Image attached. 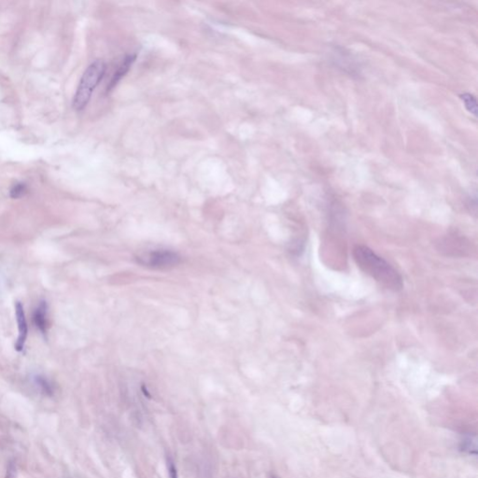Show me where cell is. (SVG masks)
I'll return each mask as SVG.
<instances>
[{
  "instance_id": "obj_13",
  "label": "cell",
  "mask_w": 478,
  "mask_h": 478,
  "mask_svg": "<svg viewBox=\"0 0 478 478\" xmlns=\"http://www.w3.org/2000/svg\"><path fill=\"white\" fill-rule=\"evenodd\" d=\"M271 478H276V477H275V476H272V477H271Z\"/></svg>"
},
{
  "instance_id": "obj_11",
  "label": "cell",
  "mask_w": 478,
  "mask_h": 478,
  "mask_svg": "<svg viewBox=\"0 0 478 478\" xmlns=\"http://www.w3.org/2000/svg\"><path fill=\"white\" fill-rule=\"evenodd\" d=\"M167 467H168V477H169V478H179V476H178V470H177V467H176V464H175V461H174V460L170 456L167 457Z\"/></svg>"
},
{
  "instance_id": "obj_7",
  "label": "cell",
  "mask_w": 478,
  "mask_h": 478,
  "mask_svg": "<svg viewBox=\"0 0 478 478\" xmlns=\"http://www.w3.org/2000/svg\"><path fill=\"white\" fill-rule=\"evenodd\" d=\"M460 449L467 454L478 455V440L476 436L467 435L460 444Z\"/></svg>"
},
{
  "instance_id": "obj_1",
  "label": "cell",
  "mask_w": 478,
  "mask_h": 478,
  "mask_svg": "<svg viewBox=\"0 0 478 478\" xmlns=\"http://www.w3.org/2000/svg\"><path fill=\"white\" fill-rule=\"evenodd\" d=\"M353 257L358 267L376 282L389 290L398 291L404 281L398 271L382 257L366 246L358 245L353 249Z\"/></svg>"
},
{
  "instance_id": "obj_4",
  "label": "cell",
  "mask_w": 478,
  "mask_h": 478,
  "mask_svg": "<svg viewBox=\"0 0 478 478\" xmlns=\"http://www.w3.org/2000/svg\"><path fill=\"white\" fill-rule=\"evenodd\" d=\"M15 314H16V320H17L18 330H19V336H18L17 342L15 344V349L20 352L24 349V344H25V341L27 338V334H28L24 307L20 302H17L15 304Z\"/></svg>"
},
{
  "instance_id": "obj_6",
  "label": "cell",
  "mask_w": 478,
  "mask_h": 478,
  "mask_svg": "<svg viewBox=\"0 0 478 478\" xmlns=\"http://www.w3.org/2000/svg\"><path fill=\"white\" fill-rule=\"evenodd\" d=\"M47 303L45 301L40 302L39 306L37 307L35 313H34V323L36 325V328L44 335L47 332V326H48V320H47Z\"/></svg>"
},
{
  "instance_id": "obj_9",
  "label": "cell",
  "mask_w": 478,
  "mask_h": 478,
  "mask_svg": "<svg viewBox=\"0 0 478 478\" xmlns=\"http://www.w3.org/2000/svg\"><path fill=\"white\" fill-rule=\"evenodd\" d=\"M461 99L463 101L467 110L470 111L471 113H473L474 115H477L478 103H477L476 97L473 95H470V94H463L461 96Z\"/></svg>"
},
{
  "instance_id": "obj_8",
  "label": "cell",
  "mask_w": 478,
  "mask_h": 478,
  "mask_svg": "<svg viewBox=\"0 0 478 478\" xmlns=\"http://www.w3.org/2000/svg\"><path fill=\"white\" fill-rule=\"evenodd\" d=\"M34 382L38 390L44 395L51 396L53 394V386L48 379L43 376H36L34 377Z\"/></svg>"
},
{
  "instance_id": "obj_12",
  "label": "cell",
  "mask_w": 478,
  "mask_h": 478,
  "mask_svg": "<svg viewBox=\"0 0 478 478\" xmlns=\"http://www.w3.org/2000/svg\"><path fill=\"white\" fill-rule=\"evenodd\" d=\"M5 478H17V467L13 461L8 463Z\"/></svg>"
},
{
  "instance_id": "obj_10",
  "label": "cell",
  "mask_w": 478,
  "mask_h": 478,
  "mask_svg": "<svg viewBox=\"0 0 478 478\" xmlns=\"http://www.w3.org/2000/svg\"><path fill=\"white\" fill-rule=\"evenodd\" d=\"M26 191H27V188H26L25 184L17 183L11 189L10 195L13 199H19V198L24 196V194L26 193Z\"/></svg>"
},
{
  "instance_id": "obj_2",
  "label": "cell",
  "mask_w": 478,
  "mask_h": 478,
  "mask_svg": "<svg viewBox=\"0 0 478 478\" xmlns=\"http://www.w3.org/2000/svg\"><path fill=\"white\" fill-rule=\"evenodd\" d=\"M106 68V64L102 60H96L87 68L73 100V107L77 111L84 110L86 108L95 89L103 79Z\"/></svg>"
},
{
  "instance_id": "obj_3",
  "label": "cell",
  "mask_w": 478,
  "mask_h": 478,
  "mask_svg": "<svg viewBox=\"0 0 478 478\" xmlns=\"http://www.w3.org/2000/svg\"><path fill=\"white\" fill-rule=\"evenodd\" d=\"M179 255L171 251H154L138 258V262L145 266L154 269H169L179 264Z\"/></svg>"
},
{
  "instance_id": "obj_5",
  "label": "cell",
  "mask_w": 478,
  "mask_h": 478,
  "mask_svg": "<svg viewBox=\"0 0 478 478\" xmlns=\"http://www.w3.org/2000/svg\"><path fill=\"white\" fill-rule=\"evenodd\" d=\"M136 58H137V55L136 54H129L127 55L123 61L120 63V65L119 66V68H117V70L115 71V73L113 74L109 84H108V91H111V89L114 88L115 85H117V84L119 83L120 81V79L129 71L130 68L132 67V65L135 63L136 61Z\"/></svg>"
}]
</instances>
